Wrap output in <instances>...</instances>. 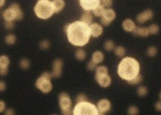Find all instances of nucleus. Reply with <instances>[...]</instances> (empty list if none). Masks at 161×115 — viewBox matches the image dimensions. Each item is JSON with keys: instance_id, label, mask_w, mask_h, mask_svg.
I'll return each mask as SVG.
<instances>
[{"instance_id": "nucleus-38", "label": "nucleus", "mask_w": 161, "mask_h": 115, "mask_svg": "<svg viewBox=\"0 0 161 115\" xmlns=\"http://www.w3.org/2000/svg\"><path fill=\"white\" fill-rule=\"evenodd\" d=\"M97 65L95 64V63L93 62L92 60L89 61L87 64V69L89 71H94V70H96V68H97Z\"/></svg>"}, {"instance_id": "nucleus-45", "label": "nucleus", "mask_w": 161, "mask_h": 115, "mask_svg": "<svg viewBox=\"0 0 161 115\" xmlns=\"http://www.w3.org/2000/svg\"><path fill=\"white\" fill-rule=\"evenodd\" d=\"M38 1H44V0H38ZM45 1H50V0H45Z\"/></svg>"}, {"instance_id": "nucleus-10", "label": "nucleus", "mask_w": 161, "mask_h": 115, "mask_svg": "<svg viewBox=\"0 0 161 115\" xmlns=\"http://www.w3.org/2000/svg\"><path fill=\"white\" fill-rule=\"evenodd\" d=\"M79 2L84 11H92L100 4V0H79Z\"/></svg>"}, {"instance_id": "nucleus-29", "label": "nucleus", "mask_w": 161, "mask_h": 115, "mask_svg": "<svg viewBox=\"0 0 161 115\" xmlns=\"http://www.w3.org/2000/svg\"><path fill=\"white\" fill-rule=\"evenodd\" d=\"M142 81H143V76H142V74L139 73L137 76H136L134 78H133L132 80H129L127 83L130 85H138L140 84Z\"/></svg>"}, {"instance_id": "nucleus-24", "label": "nucleus", "mask_w": 161, "mask_h": 115, "mask_svg": "<svg viewBox=\"0 0 161 115\" xmlns=\"http://www.w3.org/2000/svg\"><path fill=\"white\" fill-rule=\"evenodd\" d=\"M75 56L78 60L80 61H83L86 60V50H83V49L80 48L76 51L75 53Z\"/></svg>"}, {"instance_id": "nucleus-32", "label": "nucleus", "mask_w": 161, "mask_h": 115, "mask_svg": "<svg viewBox=\"0 0 161 115\" xmlns=\"http://www.w3.org/2000/svg\"><path fill=\"white\" fill-rule=\"evenodd\" d=\"M127 112L128 115H138L140 111H139V108H137V106H135V105H131V106H129V108H127Z\"/></svg>"}, {"instance_id": "nucleus-2", "label": "nucleus", "mask_w": 161, "mask_h": 115, "mask_svg": "<svg viewBox=\"0 0 161 115\" xmlns=\"http://www.w3.org/2000/svg\"><path fill=\"white\" fill-rule=\"evenodd\" d=\"M140 73V64L136 58L124 56L117 67V74L122 80L128 82Z\"/></svg>"}, {"instance_id": "nucleus-37", "label": "nucleus", "mask_w": 161, "mask_h": 115, "mask_svg": "<svg viewBox=\"0 0 161 115\" xmlns=\"http://www.w3.org/2000/svg\"><path fill=\"white\" fill-rule=\"evenodd\" d=\"M14 21H5V28L8 30H11V29H14Z\"/></svg>"}, {"instance_id": "nucleus-1", "label": "nucleus", "mask_w": 161, "mask_h": 115, "mask_svg": "<svg viewBox=\"0 0 161 115\" xmlns=\"http://www.w3.org/2000/svg\"><path fill=\"white\" fill-rule=\"evenodd\" d=\"M64 30L67 39L72 45L83 47L89 42L90 39L89 27L81 21H75L65 26Z\"/></svg>"}, {"instance_id": "nucleus-40", "label": "nucleus", "mask_w": 161, "mask_h": 115, "mask_svg": "<svg viewBox=\"0 0 161 115\" xmlns=\"http://www.w3.org/2000/svg\"><path fill=\"white\" fill-rule=\"evenodd\" d=\"M4 115H15V112L12 108H7L5 110Z\"/></svg>"}, {"instance_id": "nucleus-19", "label": "nucleus", "mask_w": 161, "mask_h": 115, "mask_svg": "<svg viewBox=\"0 0 161 115\" xmlns=\"http://www.w3.org/2000/svg\"><path fill=\"white\" fill-rule=\"evenodd\" d=\"M104 59H105V56L104 53L100 50H96L94 53L92 54V59L91 60L94 63H95L97 65L100 64L103 62Z\"/></svg>"}, {"instance_id": "nucleus-17", "label": "nucleus", "mask_w": 161, "mask_h": 115, "mask_svg": "<svg viewBox=\"0 0 161 115\" xmlns=\"http://www.w3.org/2000/svg\"><path fill=\"white\" fill-rule=\"evenodd\" d=\"M52 6H53L54 13H59L65 8L66 2L64 0H52Z\"/></svg>"}, {"instance_id": "nucleus-27", "label": "nucleus", "mask_w": 161, "mask_h": 115, "mask_svg": "<svg viewBox=\"0 0 161 115\" xmlns=\"http://www.w3.org/2000/svg\"><path fill=\"white\" fill-rule=\"evenodd\" d=\"M16 37H15L14 34H8L6 35V37H5V42L8 44V45H13L16 42Z\"/></svg>"}, {"instance_id": "nucleus-43", "label": "nucleus", "mask_w": 161, "mask_h": 115, "mask_svg": "<svg viewBox=\"0 0 161 115\" xmlns=\"http://www.w3.org/2000/svg\"><path fill=\"white\" fill-rule=\"evenodd\" d=\"M62 114L63 115H72V109L62 111Z\"/></svg>"}, {"instance_id": "nucleus-6", "label": "nucleus", "mask_w": 161, "mask_h": 115, "mask_svg": "<svg viewBox=\"0 0 161 115\" xmlns=\"http://www.w3.org/2000/svg\"><path fill=\"white\" fill-rule=\"evenodd\" d=\"M59 106L61 112L72 109V100L67 93L62 92L59 94Z\"/></svg>"}, {"instance_id": "nucleus-12", "label": "nucleus", "mask_w": 161, "mask_h": 115, "mask_svg": "<svg viewBox=\"0 0 161 115\" xmlns=\"http://www.w3.org/2000/svg\"><path fill=\"white\" fill-rule=\"evenodd\" d=\"M95 80L98 84L102 88L109 87L112 83V78L110 74H103L95 77Z\"/></svg>"}, {"instance_id": "nucleus-5", "label": "nucleus", "mask_w": 161, "mask_h": 115, "mask_svg": "<svg viewBox=\"0 0 161 115\" xmlns=\"http://www.w3.org/2000/svg\"><path fill=\"white\" fill-rule=\"evenodd\" d=\"M72 115H98V110L94 104L87 100L76 104Z\"/></svg>"}, {"instance_id": "nucleus-21", "label": "nucleus", "mask_w": 161, "mask_h": 115, "mask_svg": "<svg viewBox=\"0 0 161 115\" xmlns=\"http://www.w3.org/2000/svg\"><path fill=\"white\" fill-rule=\"evenodd\" d=\"M2 16L5 21H14V20H15V18H16L15 12L9 7L3 11Z\"/></svg>"}, {"instance_id": "nucleus-3", "label": "nucleus", "mask_w": 161, "mask_h": 115, "mask_svg": "<svg viewBox=\"0 0 161 115\" xmlns=\"http://www.w3.org/2000/svg\"><path fill=\"white\" fill-rule=\"evenodd\" d=\"M34 12L41 20L50 19L54 14L51 1H38L34 6Z\"/></svg>"}, {"instance_id": "nucleus-41", "label": "nucleus", "mask_w": 161, "mask_h": 115, "mask_svg": "<svg viewBox=\"0 0 161 115\" xmlns=\"http://www.w3.org/2000/svg\"><path fill=\"white\" fill-rule=\"evenodd\" d=\"M6 89V83L4 80H0V92H3Z\"/></svg>"}, {"instance_id": "nucleus-20", "label": "nucleus", "mask_w": 161, "mask_h": 115, "mask_svg": "<svg viewBox=\"0 0 161 115\" xmlns=\"http://www.w3.org/2000/svg\"><path fill=\"white\" fill-rule=\"evenodd\" d=\"M132 33L134 36L140 37H147L150 35L147 28L141 27V26H137Z\"/></svg>"}, {"instance_id": "nucleus-4", "label": "nucleus", "mask_w": 161, "mask_h": 115, "mask_svg": "<svg viewBox=\"0 0 161 115\" xmlns=\"http://www.w3.org/2000/svg\"><path fill=\"white\" fill-rule=\"evenodd\" d=\"M52 78H53V77H52L50 72H43L36 80L35 86L43 94H49V93L51 92L53 87L51 81Z\"/></svg>"}, {"instance_id": "nucleus-7", "label": "nucleus", "mask_w": 161, "mask_h": 115, "mask_svg": "<svg viewBox=\"0 0 161 115\" xmlns=\"http://www.w3.org/2000/svg\"><path fill=\"white\" fill-rule=\"evenodd\" d=\"M63 67V61L59 58L54 60L53 62V70L50 72L52 77L54 78H59L62 75Z\"/></svg>"}, {"instance_id": "nucleus-9", "label": "nucleus", "mask_w": 161, "mask_h": 115, "mask_svg": "<svg viewBox=\"0 0 161 115\" xmlns=\"http://www.w3.org/2000/svg\"><path fill=\"white\" fill-rule=\"evenodd\" d=\"M10 60L6 55L0 56V76H6L9 73V67Z\"/></svg>"}, {"instance_id": "nucleus-22", "label": "nucleus", "mask_w": 161, "mask_h": 115, "mask_svg": "<svg viewBox=\"0 0 161 115\" xmlns=\"http://www.w3.org/2000/svg\"><path fill=\"white\" fill-rule=\"evenodd\" d=\"M114 50L115 55L120 58H124V56H125L126 53H127V51H126V49L124 48V46H115L114 50Z\"/></svg>"}, {"instance_id": "nucleus-18", "label": "nucleus", "mask_w": 161, "mask_h": 115, "mask_svg": "<svg viewBox=\"0 0 161 115\" xmlns=\"http://www.w3.org/2000/svg\"><path fill=\"white\" fill-rule=\"evenodd\" d=\"M93 20H94V15H93L92 12L91 11H84L83 13L82 14L81 17H80V21L83 22V23L89 26L93 23Z\"/></svg>"}, {"instance_id": "nucleus-39", "label": "nucleus", "mask_w": 161, "mask_h": 115, "mask_svg": "<svg viewBox=\"0 0 161 115\" xmlns=\"http://www.w3.org/2000/svg\"><path fill=\"white\" fill-rule=\"evenodd\" d=\"M6 109V104L4 100H0V114L3 113Z\"/></svg>"}, {"instance_id": "nucleus-15", "label": "nucleus", "mask_w": 161, "mask_h": 115, "mask_svg": "<svg viewBox=\"0 0 161 115\" xmlns=\"http://www.w3.org/2000/svg\"><path fill=\"white\" fill-rule=\"evenodd\" d=\"M116 12H115L114 9L109 8V9H105L103 14H102V15L101 17H102V19H104L105 20H107L108 23H111L112 22L116 19Z\"/></svg>"}, {"instance_id": "nucleus-28", "label": "nucleus", "mask_w": 161, "mask_h": 115, "mask_svg": "<svg viewBox=\"0 0 161 115\" xmlns=\"http://www.w3.org/2000/svg\"><path fill=\"white\" fill-rule=\"evenodd\" d=\"M103 48L106 51H112V50H114L115 48V43L113 40L111 39H109V40L106 41L105 43L103 45Z\"/></svg>"}, {"instance_id": "nucleus-36", "label": "nucleus", "mask_w": 161, "mask_h": 115, "mask_svg": "<svg viewBox=\"0 0 161 115\" xmlns=\"http://www.w3.org/2000/svg\"><path fill=\"white\" fill-rule=\"evenodd\" d=\"M100 4L105 8H110L113 5V0H100Z\"/></svg>"}, {"instance_id": "nucleus-42", "label": "nucleus", "mask_w": 161, "mask_h": 115, "mask_svg": "<svg viewBox=\"0 0 161 115\" xmlns=\"http://www.w3.org/2000/svg\"><path fill=\"white\" fill-rule=\"evenodd\" d=\"M155 109L157 110V111H161V103L160 100L157 102V104H155Z\"/></svg>"}, {"instance_id": "nucleus-16", "label": "nucleus", "mask_w": 161, "mask_h": 115, "mask_svg": "<svg viewBox=\"0 0 161 115\" xmlns=\"http://www.w3.org/2000/svg\"><path fill=\"white\" fill-rule=\"evenodd\" d=\"M122 27L126 32L132 33L134 30V29L137 27V26H136L135 22L132 19H126L123 22Z\"/></svg>"}, {"instance_id": "nucleus-8", "label": "nucleus", "mask_w": 161, "mask_h": 115, "mask_svg": "<svg viewBox=\"0 0 161 115\" xmlns=\"http://www.w3.org/2000/svg\"><path fill=\"white\" fill-rule=\"evenodd\" d=\"M96 107H97L99 112L102 113V114L106 115V114L110 112V110H111L112 108L111 101L107 98H102L97 102Z\"/></svg>"}, {"instance_id": "nucleus-30", "label": "nucleus", "mask_w": 161, "mask_h": 115, "mask_svg": "<svg viewBox=\"0 0 161 115\" xmlns=\"http://www.w3.org/2000/svg\"><path fill=\"white\" fill-rule=\"evenodd\" d=\"M147 29L148 31H149V33L152 34V35H157L159 33V31H160V27H159L158 25L155 24V23L151 24Z\"/></svg>"}, {"instance_id": "nucleus-34", "label": "nucleus", "mask_w": 161, "mask_h": 115, "mask_svg": "<svg viewBox=\"0 0 161 115\" xmlns=\"http://www.w3.org/2000/svg\"><path fill=\"white\" fill-rule=\"evenodd\" d=\"M39 45L41 50H48V49L50 47V41L46 40V39H43V40L40 41Z\"/></svg>"}, {"instance_id": "nucleus-25", "label": "nucleus", "mask_w": 161, "mask_h": 115, "mask_svg": "<svg viewBox=\"0 0 161 115\" xmlns=\"http://www.w3.org/2000/svg\"><path fill=\"white\" fill-rule=\"evenodd\" d=\"M105 7L103 6H102L101 4H99V6H97V7L95 8L94 9H93L91 12H92L93 15H94L95 16L97 17H101L103 14L104 11H105Z\"/></svg>"}, {"instance_id": "nucleus-23", "label": "nucleus", "mask_w": 161, "mask_h": 115, "mask_svg": "<svg viewBox=\"0 0 161 115\" xmlns=\"http://www.w3.org/2000/svg\"><path fill=\"white\" fill-rule=\"evenodd\" d=\"M103 74H109V70L106 66H97L95 70V77Z\"/></svg>"}, {"instance_id": "nucleus-14", "label": "nucleus", "mask_w": 161, "mask_h": 115, "mask_svg": "<svg viewBox=\"0 0 161 115\" xmlns=\"http://www.w3.org/2000/svg\"><path fill=\"white\" fill-rule=\"evenodd\" d=\"M9 8H11V9H12V10L15 12V20H17V21H20V20H22L23 19V17H24V12H23V11L22 10L21 7H20V5L18 4V3H12V4L9 6Z\"/></svg>"}, {"instance_id": "nucleus-11", "label": "nucleus", "mask_w": 161, "mask_h": 115, "mask_svg": "<svg viewBox=\"0 0 161 115\" xmlns=\"http://www.w3.org/2000/svg\"><path fill=\"white\" fill-rule=\"evenodd\" d=\"M153 17H154V12L151 9H147L137 15V21L140 24H143V23H145L147 21L152 20Z\"/></svg>"}, {"instance_id": "nucleus-13", "label": "nucleus", "mask_w": 161, "mask_h": 115, "mask_svg": "<svg viewBox=\"0 0 161 115\" xmlns=\"http://www.w3.org/2000/svg\"><path fill=\"white\" fill-rule=\"evenodd\" d=\"M89 32H90L91 37L94 38H98L100 36H102L103 33V27L101 24H99L97 23H93L89 26Z\"/></svg>"}, {"instance_id": "nucleus-26", "label": "nucleus", "mask_w": 161, "mask_h": 115, "mask_svg": "<svg viewBox=\"0 0 161 115\" xmlns=\"http://www.w3.org/2000/svg\"><path fill=\"white\" fill-rule=\"evenodd\" d=\"M20 66L23 70H28L30 67L31 63L27 58H23L20 61Z\"/></svg>"}, {"instance_id": "nucleus-33", "label": "nucleus", "mask_w": 161, "mask_h": 115, "mask_svg": "<svg viewBox=\"0 0 161 115\" xmlns=\"http://www.w3.org/2000/svg\"><path fill=\"white\" fill-rule=\"evenodd\" d=\"M157 53H158V50H157V47L155 46H150L149 48L147 49V50H146V53H147L148 56H150V57L155 56L157 54Z\"/></svg>"}, {"instance_id": "nucleus-31", "label": "nucleus", "mask_w": 161, "mask_h": 115, "mask_svg": "<svg viewBox=\"0 0 161 115\" xmlns=\"http://www.w3.org/2000/svg\"><path fill=\"white\" fill-rule=\"evenodd\" d=\"M137 94H138L139 97H143L145 96H146V94H148V89L146 86H140L137 88Z\"/></svg>"}, {"instance_id": "nucleus-46", "label": "nucleus", "mask_w": 161, "mask_h": 115, "mask_svg": "<svg viewBox=\"0 0 161 115\" xmlns=\"http://www.w3.org/2000/svg\"><path fill=\"white\" fill-rule=\"evenodd\" d=\"M51 115H57V114H51Z\"/></svg>"}, {"instance_id": "nucleus-44", "label": "nucleus", "mask_w": 161, "mask_h": 115, "mask_svg": "<svg viewBox=\"0 0 161 115\" xmlns=\"http://www.w3.org/2000/svg\"><path fill=\"white\" fill-rule=\"evenodd\" d=\"M6 4V0H0V7H2Z\"/></svg>"}, {"instance_id": "nucleus-35", "label": "nucleus", "mask_w": 161, "mask_h": 115, "mask_svg": "<svg viewBox=\"0 0 161 115\" xmlns=\"http://www.w3.org/2000/svg\"><path fill=\"white\" fill-rule=\"evenodd\" d=\"M88 98L86 97V94H80L76 96V103H80V102H84L87 101Z\"/></svg>"}]
</instances>
